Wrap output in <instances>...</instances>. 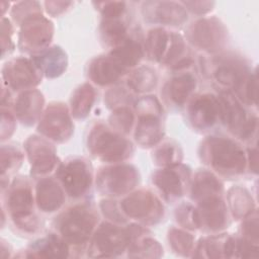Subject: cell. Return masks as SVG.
<instances>
[{
    "instance_id": "16",
    "label": "cell",
    "mask_w": 259,
    "mask_h": 259,
    "mask_svg": "<svg viewBox=\"0 0 259 259\" xmlns=\"http://www.w3.org/2000/svg\"><path fill=\"white\" fill-rule=\"evenodd\" d=\"M172 83V96L177 102H181L193 87V80L190 76L176 78Z\"/></svg>"
},
{
    "instance_id": "5",
    "label": "cell",
    "mask_w": 259,
    "mask_h": 259,
    "mask_svg": "<svg viewBox=\"0 0 259 259\" xmlns=\"http://www.w3.org/2000/svg\"><path fill=\"white\" fill-rule=\"evenodd\" d=\"M105 181L111 192H122L133 187L136 174L130 167H119L106 173Z\"/></svg>"
},
{
    "instance_id": "17",
    "label": "cell",
    "mask_w": 259,
    "mask_h": 259,
    "mask_svg": "<svg viewBox=\"0 0 259 259\" xmlns=\"http://www.w3.org/2000/svg\"><path fill=\"white\" fill-rule=\"evenodd\" d=\"M175 240L177 242H179V245H177V250H188L190 243H191V238L189 236H187V234L181 233V232H176V236H175Z\"/></svg>"
},
{
    "instance_id": "9",
    "label": "cell",
    "mask_w": 259,
    "mask_h": 259,
    "mask_svg": "<svg viewBox=\"0 0 259 259\" xmlns=\"http://www.w3.org/2000/svg\"><path fill=\"white\" fill-rule=\"evenodd\" d=\"M154 204V199L149 193H136L134 196L128 197L123 206L128 214L133 217H145L150 212Z\"/></svg>"
},
{
    "instance_id": "2",
    "label": "cell",
    "mask_w": 259,
    "mask_h": 259,
    "mask_svg": "<svg viewBox=\"0 0 259 259\" xmlns=\"http://www.w3.org/2000/svg\"><path fill=\"white\" fill-rule=\"evenodd\" d=\"M212 146V163L218 169L233 172L242 169L244 157L236 145L230 141L219 140Z\"/></svg>"
},
{
    "instance_id": "14",
    "label": "cell",
    "mask_w": 259,
    "mask_h": 259,
    "mask_svg": "<svg viewBox=\"0 0 259 259\" xmlns=\"http://www.w3.org/2000/svg\"><path fill=\"white\" fill-rule=\"evenodd\" d=\"M33 23H30L27 25L24 29V37L25 41L32 46H40L48 41V37L50 36L48 25H42V23L38 22L37 19V25H34V20H32Z\"/></svg>"
},
{
    "instance_id": "3",
    "label": "cell",
    "mask_w": 259,
    "mask_h": 259,
    "mask_svg": "<svg viewBox=\"0 0 259 259\" xmlns=\"http://www.w3.org/2000/svg\"><path fill=\"white\" fill-rule=\"evenodd\" d=\"M61 177L71 195H80L90 182V175L81 161H74L64 167Z\"/></svg>"
},
{
    "instance_id": "13",
    "label": "cell",
    "mask_w": 259,
    "mask_h": 259,
    "mask_svg": "<svg viewBox=\"0 0 259 259\" xmlns=\"http://www.w3.org/2000/svg\"><path fill=\"white\" fill-rule=\"evenodd\" d=\"M44 121H45L44 122L45 127L49 125L51 127L46 132V134L54 137L55 139L59 138L61 135L64 134L60 128H64V127L66 128L67 124L69 123V119L67 118L66 111L64 112L60 108H57V111H53V112L48 111L46 120Z\"/></svg>"
},
{
    "instance_id": "1",
    "label": "cell",
    "mask_w": 259,
    "mask_h": 259,
    "mask_svg": "<svg viewBox=\"0 0 259 259\" xmlns=\"http://www.w3.org/2000/svg\"><path fill=\"white\" fill-rule=\"evenodd\" d=\"M85 210L81 208L72 210L62 224L64 237L72 243L83 242L93 227V218Z\"/></svg>"
},
{
    "instance_id": "8",
    "label": "cell",
    "mask_w": 259,
    "mask_h": 259,
    "mask_svg": "<svg viewBox=\"0 0 259 259\" xmlns=\"http://www.w3.org/2000/svg\"><path fill=\"white\" fill-rule=\"evenodd\" d=\"M214 100L208 97H202L193 104L192 120L199 125H208L214 121L217 107Z\"/></svg>"
},
{
    "instance_id": "12",
    "label": "cell",
    "mask_w": 259,
    "mask_h": 259,
    "mask_svg": "<svg viewBox=\"0 0 259 259\" xmlns=\"http://www.w3.org/2000/svg\"><path fill=\"white\" fill-rule=\"evenodd\" d=\"M155 182L169 195L181 194V183L179 176L172 170H165L156 175Z\"/></svg>"
},
{
    "instance_id": "15",
    "label": "cell",
    "mask_w": 259,
    "mask_h": 259,
    "mask_svg": "<svg viewBox=\"0 0 259 259\" xmlns=\"http://www.w3.org/2000/svg\"><path fill=\"white\" fill-rule=\"evenodd\" d=\"M93 100V90L90 86L84 85L75 95L74 101L72 100V107L75 115L82 116L85 115L88 109L90 108V104Z\"/></svg>"
},
{
    "instance_id": "7",
    "label": "cell",
    "mask_w": 259,
    "mask_h": 259,
    "mask_svg": "<svg viewBox=\"0 0 259 259\" xmlns=\"http://www.w3.org/2000/svg\"><path fill=\"white\" fill-rule=\"evenodd\" d=\"M98 137L100 139H97L96 142L97 152L103 155L106 154L111 159L120 158L123 155L122 153L125 152L127 144L123 140L117 139L108 133H100Z\"/></svg>"
},
{
    "instance_id": "10",
    "label": "cell",
    "mask_w": 259,
    "mask_h": 259,
    "mask_svg": "<svg viewBox=\"0 0 259 259\" xmlns=\"http://www.w3.org/2000/svg\"><path fill=\"white\" fill-rule=\"evenodd\" d=\"M9 202L10 209L17 219L26 217L31 207V196L29 190L26 188H20L13 191Z\"/></svg>"
},
{
    "instance_id": "6",
    "label": "cell",
    "mask_w": 259,
    "mask_h": 259,
    "mask_svg": "<svg viewBox=\"0 0 259 259\" xmlns=\"http://www.w3.org/2000/svg\"><path fill=\"white\" fill-rule=\"evenodd\" d=\"M37 198L41 208L52 210L62 203L63 195L62 191L54 181L46 180L38 185Z\"/></svg>"
},
{
    "instance_id": "4",
    "label": "cell",
    "mask_w": 259,
    "mask_h": 259,
    "mask_svg": "<svg viewBox=\"0 0 259 259\" xmlns=\"http://www.w3.org/2000/svg\"><path fill=\"white\" fill-rule=\"evenodd\" d=\"M97 238L98 247L104 253H115L122 251L125 240L123 234L117 229L112 228L111 226H106L102 228Z\"/></svg>"
},
{
    "instance_id": "11",
    "label": "cell",
    "mask_w": 259,
    "mask_h": 259,
    "mask_svg": "<svg viewBox=\"0 0 259 259\" xmlns=\"http://www.w3.org/2000/svg\"><path fill=\"white\" fill-rule=\"evenodd\" d=\"M34 71L26 61H16L9 72L11 83L14 86L33 83Z\"/></svg>"
}]
</instances>
